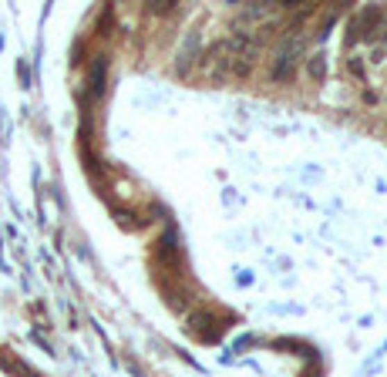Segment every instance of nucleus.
I'll list each match as a JSON object with an SVG mask.
<instances>
[{
  "mask_svg": "<svg viewBox=\"0 0 387 377\" xmlns=\"http://www.w3.org/2000/svg\"><path fill=\"white\" fill-rule=\"evenodd\" d=\"M300 51H303V37H290L280 47V54L273 61V81H290L293 78V67L300 61Z\"/></svg>",
  "mask_w": 387,
  "mask_h": 377,
  "instance_id": "1",
  "label": "nucleus"
}]
</instances>
